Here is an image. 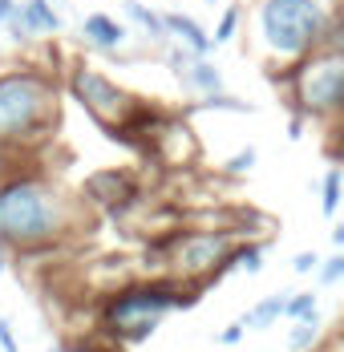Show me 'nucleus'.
<instances>
[{
  "label": "nucleus",
  "instance_id": "nucleus-1",
  "mask_svg": "<svg viewBox=\"0 0 344 352\" xmlns=\"http://www.w3.org/2000/svg\"><path fill=\"white\" fill-rule=\"evenodd\" d=\"M341 0H255L251 8V45L272 69L320 45H341Z\"/></svg>",
  "mask_w": 344,
  "mask_h": 352
},
{
  "label": "nucleus",
  "instance_id": "nucleus-2",
  "mask_svg": "<svg viewBox=\"0 0 344 352\" xmlns=\"http://www.w3.org/2000/svg\"><path fill=\"white\" fill-rule=\"evenodd\" d=\"M73 207L69 199L41 175H8L0 182V243L36 251L65 235Z\"/></svg>",
  "mask_w": 344,
  "mask_h": 352
},
{
  "label": "nucleus",
  "instance_id": "nucleus-3",
  "mask_svg": "<svg viewBox=\"0 0 344 352\" xmlns=\"http://www.w3.org/2000/svg\"><path fill=\"white\" fill-rule=\"evenodd\" d=\"M61 113V85L45 65H17L0 73V142L29 150L45 142Z\"/></svg>",
  "mask_w": 344,
  "mask_h": 352
},
{
  "label": "nucleus",
  "instance_id": "nucleus-4",
  "mask_svg": "<svg viewBox=\"0 0 344 352\" xmlns=\"http://www.w3.org/2000/svg\"><path fill=\"white\" fill-rule=\"evenodd\" d=\"M272 81L283 85L292 113H300L304 122H336L344 109V49L320 45L300 61L272 69Z\"/></svg>",
  "mask_w": 344,
  "mask_h": 352
},
{
  "label": "nucleus",
  "instance_id": "nucleus-5",
  "mask_svg": "<svg viewBox=\"0 0 344 352\" xmlns=\"http://www.w3.org/2000/svg\"><path fill=\"white\" fill-rule=\"evenodd\" d=\"M195 296H182L174 283L158 280V283H134V287H126V292H118L109 304H105V328L118 336V340H146L162 316L171 312V308H186Z\"/></svg>",
  "mask_w": 344,
  "mask_h": 352
},
{
  "label": "nucleus",
  "instance_id": "nucleus-6",
  "mask_svg": "<svg viewBox=\"0 0 344 352\" xmlns=\"http://www.w3.org/2000/svg\"><path fill=\"white\" fill-rule=\"evenodd\" d=\"M65 85H69V94H73V102L85 109L98 126H105V130L126 126V122H130V113L142 106L126 85H118L109 73L94 69V65H85V61L69 65Z\"/></svg>",
  "mask_w": 344,
  "mask_h": 352
},
{
  "label": "nucleus",
  "instance_id": "nucleus-7",
  "mask_svg": "<svg viewBox=\"0 0 344 352\" xmlns=\"http://www.w3.org/2000/svg\"><path fill=\"white\" fill-rule=\"evenodd\" d=\"M235 247L231 231H174L166 239V263L174 276L186 280H211L227 272V255Z\"/></svg>",
  "mask_w": 344,
  "mask_h": 352
},
{
  "label": "nucleus",
  "instance_id": "nucleus-8",
  "mask_svg": "<svg viewBox=\"0 0 344 352\" xmlns=\"http://www.w3.org/2000/svg\"><path fill=\"white\" fill-rule=\"evenodd\" d=\"M77 41L89 49V53H102V57H122V49L130 45V29L126 21L109 16V12H85L77 21Z\"/></svg>",
  "mask_w": 344,
  "mask_h": 352
},
{
  "label": "nucleus",
  "instance_id": "nucleus-9",
  "mask_svg": "<svg viewBox=\"0 0 344 352\" xmlns=\"http://www.w3.org/2000/svg\"><path fill=\"white\" fill-rule=\"evenodd\" d=\"M85 195H89V203L105 207L109 214H122L126 207L138 203V182L126 170H98L85 178Z\"/></svg>",
  "mask_w": 344,
  "mask_h": 352
},
{
  "label": "nucleus",
  "instance_id": "nucleus-10",
  "mask_svg": "<svg viewBox=\"0 0 344 352\" xmlns=\"http://www.w3.org/2000/svg\"><path fill=\"white\" fill-rule=\"evenodd\" d=\"M69 0H21V16L29 25L33 41H57L65 33Z\"/></svg>",
  "mask_w": 344,
  "mask_h": 352
},
{
  "label": "nucleus",
  "instance_id": "nucleus-11",
  "mask_svg": "<svg viewBox=\"0 0 344 352\" xmlns=\"http://www.w3.org/2000/svg\"><path fill=\"white\" fill-rule=\"evenodd\" d=\"M122 21H126V29H134L146 45H154V49H162L171 36H166V25H162V12L158 8H150V4H142V0H122Z\"/></svg>",
  "mask_w": 344,
  "mask_h": 352
},
{
  "label": "nucleus",
  "instance_id": "nucleus-12",
  "mask_svg": "<svg viewBox=\"0 0 344 352\" xmlns=\"http://www.w3.org/2000/svg\"><path fill=\"white\" fill-rule=\"evenodd\" d=\"M162 25H166V36H171L174 45H182V49H191V53H211L215 45H211V33H206L203 25L191 16V12H162Z\"/></svg>",
  "mask_w": 344,
  "mask_h": 352
},
{
  "label": "nucleus",
  "instance_id": "nucleus-13",
  "mask_svg": "<svg viewBox=\"0 0 344 352\" xmlns=\"http://www.w3.org/2000/svg\"><path fill=\"white\" fill-rule=\"evenodd\" d=\"M178 85L191 89V94H199V98H203V94H219V89H223V69L211 61V53H206V57H195L191 69L178 77Z\"/></svg>",
  "mask_w": 344,
  "mask_h": 352
},
{
  "label": "nucleus",
  "instance_id": "nucleus-14",
  "mask_svg": "<svg viewBox=\"0 0 344 352\" xmlns=\"http://www.w3.org/2000/svg\"><path fill=\"white\" fill-rule=\"evenodd\" d=\"M283 300H288V292H275V296H268V300H259L239 324L243 328H255V332H259V328H272L275 320L283 316Z\"/></svg>",
  "mask_w": 344,
  "mask_h": 352
},
{
  "label": "nucleus",
  "instance_id": "nucleus-15",
  "mask_svg": "<svg viewBox=\"0 0 344 352\" xmlns=\"http://www.w3.org/2000/svg\"><path fill=\"white\" fill-rule=\"evenodd\" d=\"M247 272V276H259L264 272V243H243V247H231L227 255V272Z\"/></svg>",
  "mask_w": 344,
  "mask_h": 352
},
{
  "label": "nucleus",
  "instance_id": "nucleus-16",
  "mask_svg": "<svg viewBox=\"0 0 344 352\" xmlns=\"http://www.w3.org/2000/svg\"><path fill=\"white\" fill-rule=\"evenodd\" d=\"M239 25H243V8H239V4H227V8H223V16L215 21L211 45H215V49H219V45H231V41L239 36Z\"/></svg>",
  "mask_w": 344,
  "mask_h": 352
},
{
  "label": "nucleus",
  "instance_id": "nucleus-17",
  "mask_svg": "<svg viewBox=\"0 0 344 352\" xmlns=\"http://www.w3.org/2000/svg\"><path fill=\"white\" fill-rule=\"evenodd\" d=\"M316 336H320V324H316V316L296 320V328H292V336H288V349H292V352H308L312 344H316Z\"/></svg>",
  "mask_w": 344,
  "mask_h": 352
},
{
  "label": "nucleus",
  "instance_id": "nucleus-18",
  "mask_svg": "<svg viewBox=\"0 0 344 352\" xmlns=\"http://www.w3.org/2000/svg\"><path fill=\"white\" fill-rule=\"evenodd\" d=\"M199 106H203V109H227V113H251V102L231 98L227 89H219V94H203V98H199Z\"/></svg>",
  "mask_w": 344,
  "mask_h": 352
},
{
  "label": "nucleus",
  "instance_id": "nucleus-19",
  "mask_svg": "<svg viewBox=\"0 0 344 352\" xmlns=\"http://www.w3.org/2000/svg\"><path fill=\"white\" fill-rule=\"evenodd\" d=\"M283 316L288 320H304V316H316V292H288L283 300Z\"/></svg>",
  "mask_w": 344,
  "mask_h": 352
},
{
  "label": "nucleus",
  "instance_id": "nucleus-20",
  "mask_svg": "<svg viewBox=\"0 0 344 352\" xmlns=\"http://www.w3.org/2000/svg\"><path fill=\"white\" fill-rule=\"evenodd\" d=\"M341 186H344V175H341V166H332V170L324 175V203H320L328 219L341 211Z\"/></svg>",
  "mask_w": 344,
  "mask_h": 352
},
{
  "label": "nucleus",
  "instance_id": "nucleus-21",
  "mask_svg": "<svg viewBox=\"0 0 344 352\" xmlns=\"http://www.w3.org/2000/svg\"><path fill=\"white\" fill-rule=\"evenodd\" d=\"M255 162H259V150H255V146H247V150L231 154V158L223 162V170H227V175H247V170H255Z\"/></svg>",
  "mask_w": 344,
  "mask_h": 352
},
{
  "label": "nucleus",
  "instance_id": "nucleus-22",
  "mask_svg": "<svg viewBox=\"0 0 344 352\" xmlns=\"http://www.w3.org/2000/svg\"><path fill=\"white\" fill-rule=\"evenodd\" d=\"M316 272H320V283H324V287H332V283L344 276V255H332V259L316 263Z\"/></svg>",
  "mask_w": 344,
  "mask_h": 352
},
{
  "label": "nucleus",
  "instance_id": "nucleus-23",
  "mask_svg": "<svg viewBox=\"0 0 344 352\" xmlns=\"http://www.w3.org/2000/svg\"><path fill=\"white\" fill-rule=\"evenodd\" d=\"M17 154H21L17 146H8V142H0V182H4L8 175H17Z\"/></svg>",
  "mask_w": 344,
  "mask_h": 352
},
{
  "label": "nucleus",
  "instance_id": "nucleus-24",
  "mask_svg": "<svg viewBox=\"0 0 344 352\" xmlns=\"http://www.w3.org/2000/svg\"><path fill=\"white\" fill-rule=\"evenodd\" d=\"M316 263H320V255H316V251H300V255L292 259V272L308 276V272H316Z\"/></svg>",
  "mask_w": 344,
  "mask_h": 352
},
{
  "label": "nucleus",
  "instance_id": "nucleus-25",
  "mask_svg": "<svg viewBox=\"0 0 344 352\" xmlns=\"http://www.w3.org/2000/svg\"><path fill=\"white\" fill-rule=\"evenodd\" d=\"M0 349H4V352H21V349H17V336H12V328H8V320H0Z\"/></svg>",
  "mask_w": 344,
  "mask_h": 352
},
{
  "label": "nucleus",
  "instance_id": "nucleus-26",
  "mask_svg": "<svg viewBox=\"0 0 344 352\" xmlns=\"http://www.w3.org/2000/svg\"><path fill=\"white\" fill-rule=\"evenodd\" d=\"M304 126H308V122H304L300 113H292V122H288V138H292V142H296V138H304Z\"/></svg>",
  "mask_w": 344,
  "mask_h": 352
},
{
  "label": "nucleus",
  "instance_id": "nucleus-27",
  "mask_svg": "<svg viewBox=\"0 0 344 352\" xmlns=\"http://www.w3.org/2000/svg\"><path fill=\"white\" fill-rule=\"evenodd\" d=\"M239 336H243V324H231L227 332H219V340H223V344H235Z\"/></svg>",
  "mask_w": 344,
  "mask_h": 352
},
{
  "label": "nucleus",
  "instance_id": "nucleus-28",
  "mask_svg": "<svg viewBox=\"0 0 344 352\" xmlns=\"http://www.w3.org/2000/svg\"><path fill=\"white\" fill-rule=\"evenodd\" d=\"M12 8H17V0H0V25L12 16Z\"/></svg>",
  "mask_w": 344,
  "mask_h": 352
},
{
  "label": "nucleus",
  "instance_id": "nucleus-29",
  "mask_svg": "<svg viewBox=\"0 0 344 352\" xmlns=\"http://www.w3.org/2000/svg\"><path fill=\"white\" fill-rule=\"evenodd\" d=\"M69 352H105V349H94V344H77V349H69Z\"/></svg>",
  "mask_w": 344,
  "mask_h": 352
},
{
  "label": "nucleus",
  "instance_id": "nucleus-30",
  "mask_svg": "<svg viewBox=\"0 0 344 352\" xmlns=\"http://www.w3.org/2000/svg\"><path fill=\"white\" fill-rule=\"evenodd\" d=\"M0 272H4V243H0Z\"/></svg>",
  "mask_w": 344,
  "mask_h": 352
},
{
  "label": "nucleus",
  "instance_id": "nucleus-31",
  "mask_svg": "<svg viewBox=\"0 0 344 352\" xmlns=\"http://www.w3.org/2000/svg\"><path fill=\"white\" fill-rule=\"evenodd\" d=\"M0 57H4V49H0Z\"/></svg>",
  "mask_w": 344,
  "mask_h": 352
},
{
  "label": "nucleus",
  "instance_id": "nucleus-32",
  "mask_svg": "<svg viewBox=\"0 0 344 352\" xmlns=\"http://www.w3.org/2000/svg\"><path fill=\"white\" fill-rule=\"evenodd\" d=\"M206 4H215V0H206Z\"/></svg>",
  "mask_w": 344,
  "mask_h": 352
},
{
  "label": "nucleus",
  "instance_id": "nucleus-33",
  "mask_svg": "<svg viewBox=\"0 0 344 352\" xmlns=\"http://www.w3.org/2000/svg\"><path fill=\"white\" fill-rule=\"evenodd\" d=\"M53 352H61V349H53Z\"/></svg>",
  "mask_w": 344,
  "mask_h": 352
}]
</instances>
